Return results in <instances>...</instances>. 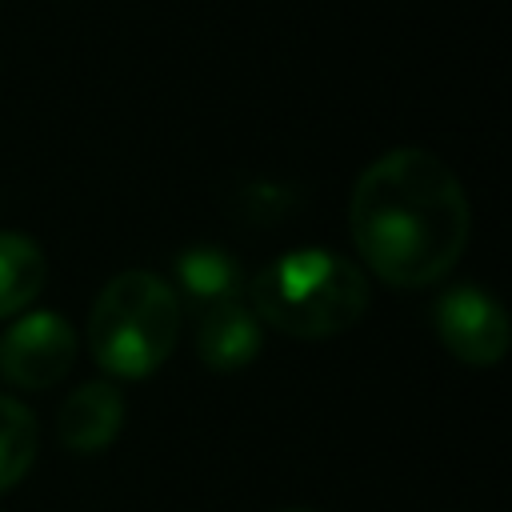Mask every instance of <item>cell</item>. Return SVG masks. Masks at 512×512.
<instances>
[{"instance_id":"obj_1","label":"cell","mask_w":512,"mask_h":512,"mask_svg":"<svg viewBox=\"0 0 512 512\" xmlns=\"http://www.w3.org/2000/svg\"><path fill=\"white\" fill-rule=\"evenodd\" d=\"M348 232L364 268L384 284L428 288L460 264L472 212L456 172L428 148L408 144L376 156L356 176Z\"/></svg>"},{"instance_id":"obj_2","label":"cell","mask_w":512,"mask_h":512,"mask_svg":"<svg viewBox=\"0 0 512 512\" xmlns=\"http://www.w3.org/2000/svg\"><path fill=\"white\" fill-rule=\"evenodd\" d=\"M244 288L252 316L296 340L340 336L368 312L372 300L364 268L324 248L284 252L268 260Z\"/></svg>"},{"instance_id":"obj_3","label":"cell","mask_w":512,"mask_h":512,"mask_svg":"<svg viewBox=\"0 0 512 512\" xmlns=\"http://www.w3.org/2000/svg\"><path fill=\"white\" fill-rule=\"evenodd\" d=\"M184 304L172 284L148 268L116 272L88 312V352L116 380L152 376L176 348Z\"/></svg>"},{"instance_id":"obj_4","label":"cell","mask_w":512,"mask_h":512,"mask_svg":"<svg viewBox=\"0 0 512 512\" xmlns=\"http://www.w3.org/2000/svg\"><path fill=\"white\" fill-rule=\"evenodd\" d=\"M432 332L468 368H492L508 352V316L500 300L476 284H456L436 296Z\"/></svg>"},{"instance_id":"obj_5","label":"cell","mask_w":512,"mask_h":512,"mask_svg":"<svg viewBox=\"0 0 512 512\" xmlns=\"http://www.w3.org/2000/svg\"><path fill=\"white\" fill-rule=\"evenodd\" d=\"M76 360V328L56 312H20L0 336V380L24 392H44L68 376Z\"/></svg>"},{"instance_id":"obj_6","label":"cell","mask_w":512,"mask_h":512,"mask_svg":"<svg viewBox=\"0 0 512 512\" xmlns=\"http://www.w3.org/2000/svg\"><path fill=\"white\" fill-rule=\"evenodd\" d=\"M264 324L252 316L244 300H224L200 312L196 324V356L212 372H240L260 356Z\"/></svg>"},{"instance_id":"obj_7","label":"cell","mask_w":512,"mask_h":512,"mask_svg":"<svg viewBox=\"0 0 512 512\" xmlns=\"http://www.w3.org/2000/svg\"><path fill=\"white\" fill-rule=\"evenodd\" d=\"M120 424H124V396L112 380H88L72 388L56 416L60 444L80 456L104 452L120 436Z\"/></svg>"},{"instance_id":"obj_8","label":"cell","mask_w":512,"mask_h":512,"mask_svg":"<svg viewBox=\"0 0 512 512\" xmlns=\"http://www.w3.org/2000/svg\"><path fill=\"white\" fill-rule=\"evenodd\" d=\"M176 272V296L180 304H192L196 312L224 304V300H240L244 292V268L232 252L216 248V244H192L176 256L172 264Z\"/></svg>"},{"instance_id":"obj_9","label":"cell","mask_w":512,"mask_h":512,"mask_svg":"<svg viewBox=\"0 0 512 512\" xmlns=\"http://www.w3.org/2000/svg\"><path fill=\"white\" fill-rule=\"evenodd\" d=\"M48 260L24 232H0V320L20 316L44 288Z\"/></svg>"},{"instance_id":"obj_10","label":"cell","mask_w":512,"mask_h":512,"mask_svg":"<svg viewBox=\"0 0 512 512\" xmlns=\"http://www.w3.org/2000/svg\"><path fill=\"white\" fill-rule=\"evenodd\" d=\"M36 460V416L24 400L0 392V496L16 488Z\"/></svg>"},{"instance_id":"obj_11","label":"cell","mask_w":512,"mask_h":512,"mask_svg":"<svg viewBox=\"0 0 512 512\" xmlns=\"http://www.w3.org/2000/svg\"><path fill=\"white\" fill-rule=\"evenodd\" d=\"M236 216H244L248 224H272V220H284L292 212V188L276 184V180H256V184H244L236 192Z\"/></svg>"}]
</instances>
